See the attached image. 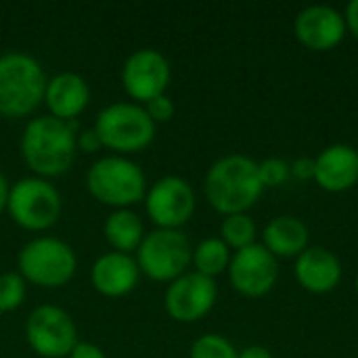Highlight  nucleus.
<instances>
[{
	"instance_id": "20e7f679",
	"label": "nucleus",
	"mask_w": 358,
	"mask_h": 358,
	"mask_svg": "<svg viewBox=\"0 0 358 358\" xmlns=\"http://www.w3.org/2000/svg\"><path fill=\"white\" fill-rule=\"evenodd\" d=\"M88 193L113 210H130L143 203L147 195V176L143 168L124 155H103L86 172Z\"/></svg>"
},
{
	"instance_id": "1a4fd4ad",
	"label": "nucleus",
	"mask_w": 358,
	"mask_h": 358,
	"mask_svg": "<svg viewBox=\"0 0 358 358\" xmlns=\"http://www.w3.org/2000/svg\"><path fill=\"white\" fill-rule=\"evenodd\" d=\"M25 340L31 352L40 358H67L80 342L71 315L52 304H42L29 313Z\"/></svg>"
},
{
	"instance_id": "2eb2a0df",
	"label": "nucleus",
	"mask_w": 358,
	"mask_h": 358,
	"mask_svg": "<svg viewBox=\"0 0 358 358\" xmlns=\"http://www.w3.org/2000/svg\"><path fill=\"white\" fill-rule=\"evenodd\" d=\"M141 271L134 256L120 252L101 254L90 266V283L105 298H124L138 285Z\"/></svg>"
},
{
	"instance_id": "2f4dec72",
	"label": "nucleus",
	"mask_w": 358,
	"mask_h": 358,
	"mask_svg": "<svg viewBox=\"0 0 358 358\" xmlns=\"http://www.w3.org/2000/svg\"><path fill=\"white\" fill-rule=\"evenodd\" d=\"M8 193H10V185L6 180V176L0 172V216L6 212V203H8Z\"/></svg>"
},
{
	"instance_id": "a878e982",
	"label": "nucleus",
	"mask_w": 358,
	"mask_h": 358,
	"mask_svg": "<svg viewBox=\"0 0 358 358\" xmlns=\"http://www.w3.org/2000/svg\"><path fill=\"white\" fill-rule=\"evenodd\" d=\"M143 107H145L147 115L151 117V122H153L155 126H157V124L170 122V120L174 117V111H176L174 101H172L168 94H159V96L151 99L149 103H145Z\"/></svg>"
},
{
	"instance_id": "f3484780",
	"label": "nucleus",
	"mask_w": 358,
	"mask_h": 358,
	"mask_svg": "<svg viewBox=\"0 0 358 358\" xmlns=\"http://www.w3.org/2000/svg\"><path fill=\"white\" fill-rule=\"evenodd\" d=\"M88 101H90L88 82L76 71H61L46 82L42 103L46 105L48 115L63 122H73L84 113Z\"/></svg>"
},
{
	"instance_id": "cd10ccee",
	"label": "nucleus",
	"mask_w": 358,
	"mask_h": 358,
	"mask_svg": "<svg viewBox=\"0 0 358 358\" xmlns=\"http://www.w3.org/2000/svg\"><path fill=\"white\" fill-rule=\"evenodd\" d=\"M67 358H107V355L103 352L101 346L92 342H78Z\"/></svg>"
},
{
	"instance_id": "5701e85b",
	"label": "nucleus",
	"mask_w": 358,
	"mask_h": 358,
	"mask_svg": "<svg viewBox=\"0 0 358 358\" xmlns=\"http://www.w3.org/2000/svg\"><path fill=\"white\" fill-rule=\"evenodd\" d=\"M27 296V283L17 271L0 273V313L17 310Z\"/></svg>"
},
{
	"instance_id": "412c9836",
	"label": "nucleus",
	"mask_w": 358,
	"mask_h": 358,
	"mask_svg": "<svg viewBox=\"0 0 358 358\" xmlns=\"http://www.w3.org/2000/svg\"><path fill=\"white\" fill-rule=\"evenodd\" d=\"M231 258H233L231 250L227 248V243L220 237H208L193 248L191 264H193L195 273L216 281V277H220L222 273L229 271Z\"/></svg>"
},
{
	"instance_id": "aec40b11",
	"label": "nucleus",
	"mask_w": 358,
	"mask_h": 358,
	"mask_svg": "<svg viewBox=\"0 0 358 358\" xmlns=\"http://www.w3.org/2000/svg\"><path fill=\"white\" fill-rule=\"evenodd\" d=\"M103 233L107 243L111 245V252L128 256L136 254L147 235L141 216L132 210H113L103 224Z\"/></svg>"
},
{
	"instance_id": "7c9ffc66",
	"label": "nucleus",
	"mask_w": 358,
	"mask_h": 358,
	"mask_svg": "<svg viewBox=\"0 0 358 358\" xmlns=\"http://www.w3.org/2000/svg\"><path fill=\"white\" fill-rule=\"evenodd\" d=\"M239 358H273V355L264 346H248V348L239 350Z\"/></svg>"
},
{
	"instance_id": "f03ea898",
	"label": "nucleus",
	"mask_w": 358,
	"mask_h": 358,
	"mask_svg": "<svg viewBox=\"0 0 358 358\" xmlns=\"http://www.w3.org/2000/svg\"><path fill=\"white\" fill-rule=\"evenodd\" d=\"M264 185L260 180L258 164L241 153L216 159L203 180L208 203L222 216L248 214L260 199Z\"/></svg>"
},
{
	"instance_id": "4468645a",
	"label": "nucleus",
	"mask_w": 358,
	"mask_h": 358,
	"mask_svg": "<svg viewBox=\"0 0 358 358\" xmlns=\"http://www.w3.org/2000/svg\"><path fill=\"white\" fill-rule=\"evenodd\" d=\"M344 15L327 4H310L302 8L294 21V34L302 46L315 52L334 50L346 36Z\"/></svg>"
},
{
	"instance_id": "393cba45",
	"label": "nucleus",
	"mask_w": 358,
	"mask_h": 358,
	"mask_svg": "<svg viewBox=\"0 0 358 358\" xmlns=\"http://www.w3.org/2000/svg\"><path fill=\"white\" fill-rule=\"evenodd\" d=\"M258 170H260V180H262L264 189L266 187H281L292 176L289 164L281 157L264 159L262 164H258Z\"/></svg>"
},
{
	"instance_id": "c85d7f7f",
	"label": "nucleus",
	"mask_w": 358,
	"mask_h": 358,
	"mask_svg": "<svg viewBox=\"0 0 358 358\" xmlns=\"http://www.w3.org/2000/svg\"><path fill=\"white\" fill-rule=\"evenodd\" d=\"M101 141L96 136V132L90 128V130H84L78 134V151H84V153H96L101 149Z\"/></svg>"
},
{
	"instance_id": "f8f14e48",
	"label": "nucleus",
	"mask_w": 358,
	"mask_h": 358,
	"mask_svg": "<svg viewBox=\"0 0 358 358\" xmlns=\"http://www.w3.org/2000/svg\"><path fill=\"white\" fill-rule=\"evenodd\" d=\"M218 300V285L214 279L195 271L168 283L164 294V308L176 323H197L214 308Z\"/></svg>"
},
{
	"instance_id": "a211bd4d",
	"label": "nucleus",
	"mask_w": 358,
	"mask_h": 358,
	"mask_svg": "<svg viewBox=\"0 0 358 358\" xmlns=\"http://www.w3.org/2000/svg\"><path fill=\"white\" fill-rule=\"evenodd\" d=\"M296 279L310 294H329L342 281L340 258L321 245H308L296 258Z\"/></svg>"
},
{
	"instance_id": "dca6fc26",
	"label": "nucleus",
	"mask_w": 358,
	"mask_h": 358,
	"mask_svg": "<svg viewBox=\"0 0 358 358\" xmlns=\"http://www.w3.org/2000/svg\"><path fill=\"white\" fill-rule=\"evenodd\" d=\"M315 180L327 193H344L358 182V151L336 143L325 147L315 159Z\"/></svg>"
},
{
	"instance_id": "423d86ee",
	"label": "nucleus",
	"mask_w": 358,
	"mask_h": 358,
	"mask_svg": "<svg viewBox=\"0 0 358 358\" xmlns=\"http://www.w3.org/2000/svg\"><path fill=\"white\" fill-rule=\"evenodd\" d=\"M78 271V256L63 239L42 235L29 239L17 254V273L42 289L65 287Z\"/></svg>"
},
{
	"instance_id": "f257e3e1",
	"label": "nucleus",
	"mask_w": 358,
	"mask_h": 358,
	"mask_svg": "<svg viewBox=\"0 0 358 358\" xmlns=\"http://www.w3.org/2000/svg\"><path fill=\"white\" fill-rule=\"evenodd\" d=\"M19 151L23 164L38 178H57L71 170L78 155V130L73 122H63L52 115L27 120Z\"/></svg>"
},
{
	"instance_id": "c756f323",
	"label": "nucleus",
	"mask_w": 358,
	"mask_h": 358,
	"mask_svg": "<svg viewBox=\"0 0 358 358\" xmlns=\"http://www.w3.org/2000/svg\"><path fill=\"white\" fill-rule=\"evenodd\" d=\"M344 21H346V29L358 40V0H352V2L346 6Z\"/></svg>"
},
{
	"instance_id": "9b49d317",
	"label": "nucleus",
	"mask_w": 358,
	"mask_h": 358,
	"mask_svg": "<svg viewBox=\"0 0 358 358\" xmlns=\"http://www.w3.org/2000/svg\"><path fill=\"white\" fill-rule=\"evenodd\" d=\"M120 78L132 103L145 105L151 99L166 94L172 80V67L164 52L155 48H138L126 57Z\"/></svg>"
},
{
	"instance_id": "0eeeda50",
	"label": "nucleus",
	"mask_w": 358,
	"mask_h": 358,
	"mask_svg": "<svg viewBox=\"0 0 358 358\" xmlns=\"http://www.w3.org/2000/svg\"><path fill=\"white\" fill-rule=\"evenodd\" d=\"M6 212L17 227L31 233H42L59 222L63 199L50 180L25 176L10 185Z\"/></svg>"
},
{
	"instance_id": "473e14b6",
	"label": "nucleus",
	"mask_w": 358,
	"mask_h": 358,
	"mask_svg": "<svg viewBox=\"0 0 358 358\" xmlns=\"http://www.w3.org/2000/svg\"><path fill=\"white\" fill-rule=\"evenodd\" d=\"M355 289H357V294H358V275H357V279H355Z\"/></svg>"
},
{
	"instance_id": "7ed1b4c3",
	"label": "nucleus",
	"mask_w": 358,
	"mask_h": 358,
	"mask_svg": "<svg viewBox=\"0 0 358 358\" xmlns=\"http://www.w3.org/2000/svg\"><path fill=\"white\" fill-rule=\"evenodd\" d=\"M46 73L38 59L10 50L0 55V117L17 120L34 113L44 101Z\"/></svg>"
},
{
	"instance_id": "39448f33",
	"label": "nucleus",
	"mask_w": 358,
	"mask_h": 358,
	"mask_svg": "<svg viewBox=\"0 0 358 358\" xmlns=\"http://www.w3.org/2000/svg\"><path fill=\"white\" fill-rule=\"evenodd\" d=\"M92 130L105 149L113 151V155L128 157L145 151L153 143L157 126L151 122L143 105L117 101L96 113Z\"/></svg>"
},
{
	"instance_id": "9d476101",
	"label": "nucleus",
	"mask_w": 358,
	"mask_h": 358,
	"mask_svg": "<svg viewBox=\"0 0 358 358\" xmlns=\"http://www.w3.org/2000/svg\"><path fill=\"white\" fill-rule=\"evenodd\" d=\"M149 220L157 229L180 231L195 212V191L182 176H162L151 187L143 199Z\"/></svg>"
},
{
	"instance_id": "b1692460",
	"label": "nucleus",
	"mask_w": 358,
	"mask_h": 358,
	"mask_svg": "<svg viewBox=\"0 0 358 358\" xmlns=\"http://www.w3.org/2000/svg\"><path fill=\"white\" fill-rule=\"evenodd\" d=\"M189 358H239V350L218 334H206L191 346Z\"/></svg>"
},
{
	"instance_id": "6e6552de",
	"label": "nucleus",
	"mask_w": 358,
	"mask_h": 358,
	"mask_svg": "<svg viewBox=\"0 0 358 358\" xmlns=\"http://www.w3.org/2000/svg\"><path fill=\"white\" fill-rule=\"evenodd\" d=\"M191 256L193 248L182 231L155 229L145 235L134 260L141 275L157 283H172L187 273L191 266Z\"/></svg>"
},
{
	"instance_id": "4be33fe9",
	"label": "nucleus",
	"mask_w": 358,
	"mask_h": 358,
	"mask_svg": "<svg viewBox=\"0 0 358 358\" xmlns=\"http://www.w3.org/2000/svg\"><path fill=\"white\" fill-rule=\"evenodd\" d=\"M256 222L252 216L248 214H233V216H224L222 224H220V239L227 243L229 250H245L250 245L256 243Z\"/></svg>"
},
{
	"instance_id": "ddd939ff",
	"label": "nucleus",
	"mask_w": 358,
	"mask_h": 358,
	"mask_svg": "<svg viewBox=\"0 0 358 358\" xmlns=\"http://www.w3.org/2000/svg\"><path fill=\"white\" fill-rule=\"evenodd\" d=\"M227 273L237 294L245 298H262L277 285L279 264L262 243H254L233 254Z\"/></svg>"
},
{
	"instance_id": "6ab92c4d",
	"label": "nucleus",
	"mask_w": 358,
	"mask_h": 358,
	"mask_svg": "<svg viewBox=\"0 0 358 358\" xmlns=\"http://www.w3.org/2000/svg\"><path fill=\"white\" fill-rule=\"evenodd\" d=\"M310 241L308 227L289 214L273 218L262 231V245L275 258H298Z\"/></svg>"
},
{
	"instance_id": "bb28decb",
	"label": "nucleus",
	"mask_w": 358,
	"mask_h": 358,
	"mask_svg": "<svg viewBox=\"0 0 358 358\" xmlns=\"http://www.w3.org/2000/svg\"><path fill=\"white\" fill-rule=\"evenodd\" d=\"M292 176L298 180H310L315 178V159L310 157H298L294 164H289Z\"/></svg>"
}]
</instances>
